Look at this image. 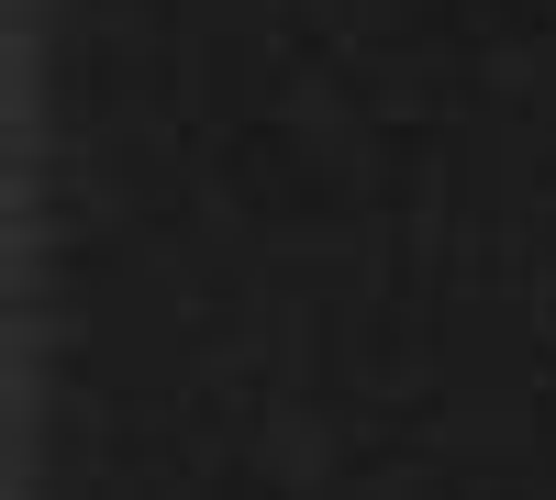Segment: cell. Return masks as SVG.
Wrapping results in <instances>:
<instances>
[]
</instances>
